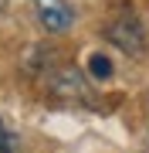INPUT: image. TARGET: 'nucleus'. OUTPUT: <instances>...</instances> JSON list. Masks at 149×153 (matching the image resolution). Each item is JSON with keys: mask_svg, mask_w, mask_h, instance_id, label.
I'll list each match as a JSON object with an SVG mask.
<instances>
[{"mask_svg": "<svg viewBox=\"0 0 149 153\" xmlns=\"http://www.w3.org/2000/svg\"><path fill=\"white\" fill-rule=\"evenodd\" d=\"M34 10H37V21L48 34H65L75 21L68 0H34Z\"/></svg>", "mask_w": 149, "mask_h": 153, "instance_id": "nucleus-2", "label": "nucleus"}, {"mask_svg": "<svg viewBox=\"0 0 149 153\" xmlns=\"http://www.w3.org/2000/svg\"><path fill=\"white\" fill-rule=\"evenodd\" d=\"M88 75L98 78V82L112 78V61H109V55H92V58H88Z\"/></svg>", "mask_w": 149, "mask_h": 153, "instance_id": "nucleus-4", "label": "nucleus"}, {"mask_svg": "<svg viewBox=\"0 0 149 153\" xmlns=\"http://www.w3.org/2000/svg\"><path fill=\"white\" fill-rule=\"evenodd\" d=\"M51 92H54L58 99H85V82H81V75L71 68H61L54 78H51Z\"/></svg>", "mask_w": 149, "mask_h": 153, "instance_id": "nucleus-3", "label": "nucleus"}, {"mask_svg": "<svg viewBox=\"0 0 149 153\" xmlns=\"http://www.w3.org/2000/svg\"><path fill=\"white\" fill-rule=\"evenodd\" d=\"M0 153H17V140L0 126Z\"/></svg>", "mask_w": 149, "mask_h": 153, "instance_id": "nucleus-5", "label": "nucleus"}, {"mask_svg": "<svg viewBox=\"0 0 149 153\" xmlns=\"http://www.w3.org/2000/svg\"><path fill=\"white\" fill-rule=\"evenodd\" d=\"M105 34H109V41L119 44L126 55H142V51H146V27H142V21H139L129 7L109 24Z\"/></svg>", "mask_w": 149, "mask_h": 153, "instance_id": "nucleus-1", "label": "nucleus"}]
</instances>
